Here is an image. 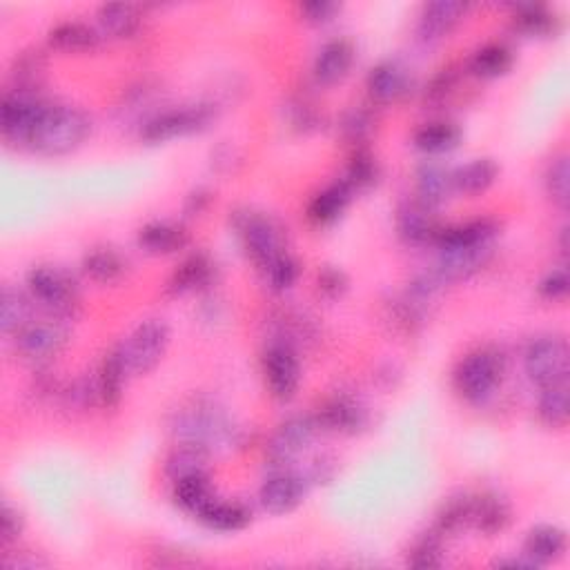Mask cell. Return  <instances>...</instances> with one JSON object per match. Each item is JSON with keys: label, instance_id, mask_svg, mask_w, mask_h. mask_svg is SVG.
<instances>
[{"label": "cell", "instance_id": "obj_51", "mask_svg": "<svg viewBox=\"0 0 570 570\" xmlns=\"http://www.w3.org/2000/svg\"><path fill=\"white\" fill-rule=\"evenodd\" d=\"M452 87H455V74H452V70H441V74L432 78V83L428 87L430 101L432 103L444 101V98L452 92Z\"/></svg>", "mask_w": 570, "mask_h": 570}, {"label": "cell", "instance_id": "obj_32", "mask_svg": "<svg viewBox=\"0 0 570 570\" xmlns=\"http://www.w3.org/2000/svg\"><path fill=\"white\" fill-rule=\"evenodd\" d=\"M174 499L183 510H190V513L194 515H201V510L205 506H210L214 501L208 475H194V477L174 481Z\"/></svg>", "mask_w": 570, "mask_h": 570}, {"label": "cell", "instance_id": "obj_23", "mask_svg": "<svg viewBox=\"0 0 570 570\" xmlns=\"http://www.w3.org/2000/svg\"><path fill=\"white\" fill-rule=\"evenodd\" d=\"M510 522V506L504 497L495 493H486L473 499V515H470V524H475L481 533L497 535L504 530Z\"/></svg>", "mask_w": 570, "mask_h": 570}, {"label": "cell", "instance_id": "obj_12", "mask_svg": "<svg viewBox=\"0 0 570 570\" xmlns=\"http://www.w3.org/2000/svg\"><path fill=\"white\" fill-rule=\"evenodd\" d=\"M317 424L310 417H292L274 432L268 444V459L272 464H292L312 444Z\"/></svg>", "mask_w": 570, "mask_h": 570}, {"label": "cell", "instance_id": "obj_18", "mask_svg": "<svg viewBox=\"0 0 570 570\" xmlns=\"http://www.w3.org/2000/svg\"><path fill=\"white\" fill-rule=\"evenodd\" d=\"M464 12L466 3H461V0H435V3H428L419 18V34L430 38V41L446 36L461 21Z\"/></svg>", "mask_w": 570, "mask_h": 570}, {"label": "cell", "instance_id": "obj_40", "mask_svg": "<svg viewBox=\"0 0 570 570\" xmlns=\"http://www.w3.org/2000/svg\"><path fill=\"white\" fill-rule=\"evenodd\" d=\"M377 181V163L372 161L370 154H363L359 152L355 159L350 161L348 170H346V179L341 183L346 185V188L355 194V192H363L375 185Z\"/></svg>", "mask_w": 570, "mask_h": 570}, {"label": "cell", "instance_id": "obj_7", "mask_svg": "<svg viewBox=\"0 0 570 570\" xmlns=\"http://www.w3.org/2000/svg\"><path fill=\"white\" fill-rule=\"evenodd\" d=\"M526 372L539 386H557L568 377V343L562 337H542L526 350Z\"/></svg>", "mask_w": 570, "mask_h": 570}, {"label": "cell", "instance_id": "obj_5", "mask_svg": "<svg viewBox=\"0 0 570 570\" xmlns=\"http://www.w3.org/2000/svg\"><path fill=\"white\" fill-rule=\"evenodd\" d=\"M167 343H170V328L159 319H150L141 323L130 337L121 343V352L130 375H147V372L159 366L163 359Z\"/></svg>", "mask_w": 570, "mask_h": 570}, {"label": "cell", "instance_id": "obj_33", "mask_svg": "<svg viewBox=\"0 0 570 570\" xmlns=\"http://www.w3.org/2000/svg\"><path fill=\"white\" fill-rule=\"evenodd\" d=\"M205 468H208V450L194 444H183L176 448L170 457H167V475L174 481L194 477V475H205Z\"/></svg>", "mask_w": 570, "mask_h": 570}, {"label": "cell", "instance_id": "obj_38", "mask_svg": "<svg viewBox=\"0 0 570 570\" xmlns=\"http://www.w3.org/2000/svg\"><path fill=\"white\" fill-rule=\"evenodd\" d=\"M470 515H473V499L464 495L450 497L444 508H441L435 530L441 537L455 535L461 528H466L470 524Z\"/></svg>", "mask_w": 570, "mask_h": 570}, {"label": "cell", "instance_id": "obj_34", "mask_svg": "<svg viewBox=\"0 0 570 570\" xmlns=\"http://www.w3.org/2000/svg\"><path fill=\"white\" fill-rule=\"evenodd\" d=\"M352 192L343 183H334L330 188L319 192L314 196L308 214L314 223H332L334 219H339L341 212L346 210V205L350 203Z\"/></svg>", "mask_w": 570, "mask_h": 570}, {"label": "cell", "instance_id": "obj_50", "mask_svg": "<svg viewBox=\"0 0 570 570\" xmlns=\"http://www.w3.org/2000/svg\"><path fill=\"white\" fill-rule=\"evenodd\" d=\"M341 9V5L337 3H328V0H314V3H306L301 7V12L308 16V21L312 23H326L330 18L337 14Z\"/></svg>", "mask_w": 570, "mask_h": 570}, {"label": "cell", "instance_id": "obj_22", "mask_svg": "<svg viewBox=\"0 0 570 570\" xmlns=\"http://www.w3.org/2000/svg\"><path fill=\"white\" fill-rule=\"evenodd\" d=\"M321 424L337 432H357L366 426V410L352 397H332L321 410Z\"/></svg>", "mask_w": 570, "mask_h": 570}, {"label": "cell", "instance_id": "obj_21", "mask_svg": "<svg viewBox=\"0 0 570 570\" xmlns=\"http://www.w3.org/2000/svg\"><path fill=\"white\" fill-rule=\"evenodd\" d=\"M566 550V535L557 526H537L528 533L524 544V555L533 559L537 566L555 562L564 555Z\"/></svg>", "mask_w": 570, "mask_h": 570}, {"label": "cell", "instance_id": "obj_27", "mask_svg": "<svg viewBox=\"0 0 570 570\" xmlns=\"http://www.w3.org/2000/svg\"><path fill=\"white\" fill-rule=\"evenodd\" d=\"M98 25L105 36L130 38L141 25V14L130 3H110L98 9Z\"/></svg>", "mask_w": 570, "mask_h": 570}, {"label": "cell", "instance_id": "obj_8", "mask_svg": "<svg viewBox=\"0 0 570 570\" xmlns=\"http://www.w3.org/2000/svg\"><path fill=\"white\" fill-rule=\"evenodd\" d=\"M237 230L250 257L265 268L272 259L283 254V237L279 225L270 216L245 212L237 216Z\"/></svg>", "mask_w": 570, "mask_h": 570}, {"label": "cell", "instance_id": "obj_47", "mask_svg": "<svg viewBox=\"0 0 570 570\" xmlns=\"http://www.w3.org/2000/svg\"><path fill=\"white\" fill-rule=\"evenodd\" d=\"M23 533V517L18 513L16 508H12L9 504L3 506V515H0V539L3 544H12L16 542L18 537Z\"/></svg>", "mask_w": 570, "mask_h": 570}, {"label": "cell", "instance_id": "obj_39", "mask_svg": "<svg viewBox=\"0 0 570 570\" xmlns=\"http://www.w3.org/2000/svg\"><path fill=\"white\" fill-rule=\"evenodd\" d=\"M539 417H542L548 426L562 428L568 421V388L566 383H557V386H546L542 397H539Z\"/></svg>", "mask_w": 570, "mask_h": 570}, {"label": "cell", "instance_id": "obj_11", "mask_svg": "<svg viewBox=\"0 0 570 570\" xmlns=\"http://www.w3.org/2000/svg\"><path fill=\"white\" fill-rule=\"evenodd\" d=\"M263 372L270 392L281 401H290L299 388L301 370L288 343H274L263 357Z\"/></svg>", "mask_w": 570, "mask_h": 570}, {"label": "cell", "instance_id": "obj_3", "mask_svg": "<svg viewBox=\"0 0 570 570\" xmlns=\"http://www.w3.org/2000/svg\"><path fill=\"white\" fill-rule=\"evenodd\" d=\"M174 432L183 444H194L210 450L212 446L230 444L234 428L216 408L208 404H196L176 417Z\"/></svg>", "mask_w": 570, "mask_h": 570}, {"label": "cell", "instance_id": "obj_15", "mask_svg": "<svg viewBox=\"0 0 570 570\" xmlns=\"http://www.w3.org/2000/svg\"><path fill=\"white\" fill-rule=\"evenodd\" d=\"M397 230L399 237L410 245H424L430 241H437L439 237V223L437 216L432 214V208L421 201H408L397 212Z\"/></svg>", "mask_w": 570, "mask_h": 570}, {"label": "cell", "instance_id": "obj_17", "mask_svg": "<svg viewBox=\"0 0 570 570\" xmlns=\"http://www.w3.org/2000/svg\"><path fill=\"white\" fill-rule=\"evenodd\" d=\"M125 375H127V366H125L123 352L119 346V348H114L110 355H105L101 370H98L96 381H94L96 399L101 401L105 408H114L121 401Z\"/></svg>", "mask_w": 570, "mask_h": 570}, {"label": "cell", "instance_id": "obj_28", "mask_svg": "<svg viewBox=\"0 0 570 570\" xmlns=\"http://www.w3.org/2000/svg\"><path fill=\"white\" fill-rule=\"evenodd\" d=\"M497 174L499 167L493 159H475L452 174V185H455V190L473 196L486 192L495 183Z\"/></svg>", "mask_w": 570, "mask_h": 570}, {"label": "cell", "instance_id": "obj_13", "mask_svg": "<svg viewBox=\"0 0 570 570\" xmlns=\"http://www.w3.org/2000/svg\"><path fill=\"white\" fill-rule=\"evenodd\" d=\"M439 250L441 254L432 274H435L441 285L473 277L475 272L484 268L490 259V252H493L490 250V243L475 245V248H439Z\"/></svg>", "mask_w": 570, "mask_h": 570}, {"label": "cell", "instance_id": "obj_46", "mask_svg": "<svg viewBox=\"0 0 570 570\" xmlns=\"http://www.w3.org/2000/svg\"><path fill=\"white\" fill-rule=\"evenodd\" d=\"M372 125H375V121H372V114L368 110H352L346 114L341 127L343 136H346L350 143H361L370 136Z\"/></svg>", "mask_w": 570, "mask_h": 570}, {"label": "cell", "instance_id": "obj_45", "mask_svg": "<svg viewBox=\"0 0 570 570\" xmlns=\"http://www.w3.org/2000/svg\"><path fill=\"white\" fill-rule=\"evenodd\" d=\"M43 67H45V58L41 52H27V54L18 56L16 63H14V70H12V76L16 81V90L32 92V87L38 81V76L43 74Z\"/></svg>", "mask_w": 570, "mask_h": 570}, {"label": "cell", "instance_id": "obj_48", "mask_svg": "<svg viewBox=\"0 0 570 570\" xmlns=\"http://www.w3.org/2000/svg\"><path fill=\"white\" fill-rule=\"evenodd\" d=\"M346 288H348V279L341 270L326 268L319 274V290L326 294V297L337 299L343 292H346Z\"/></svg>", "mask_w": 570, "mask_h": 570}, {"label": "cell", "instance_id": "obj_44", "mask_svg": "<svg viewBox=\"0 0 570 570\" xmlns=\"http://www.w3.org/2000/svg\"><path fill=\"white\" fill-rule=\"evenodd\" d=\"M517 27L528 36H544L555 25V18L542 5H524L515 16Z\"/></svg>", "mask_w": 570, "mask_h": 570}, {"label": "cell", "instance_id": "obj_41", "mask_svg": "<svg viewBox=\"0 0 570 570\" xmlns=\"http://www.w3.org/2000/svg\"><path fill=\"white\" fill-rule=\"evenodd\" d=\"M265 272V279H268L270 288L277 292H285L290 290L294 281L299 277V265L294 261L288 252L279 254L277 259H272L265 268H261Z\"/></svg>", "mask_w": 570, "mask_h": 570}, {"label": "cell", "instance_id": "obj_35", "mask_svg": "<svg viewBox=\"0 0 570 570\" xmlns=\"http://www.w3.org/2000/svg\"><path fill=\"white\" fill-rule=\"evenodd\" d=\"M513 67V52L501 43H490L481 47L470 61V70L481 78L504 76Z\"/></svg>", "mask_w": 570, "mask_h": 570}, {"label": "cell", "instance_id": "obj_19", "mask_svg": "<svg viewBox=\"0 0 570 570\" xmlns=\"http://www.w3.org/2000/svg\"><path fill=\"white\" fill-rule=\"evenodd\" d=\"M455 190L452 185V174L441 167L439 163H424L417 170V201L435 210L437 205L444 203L450 192Z\"/></svg>", "mask_w": 570, "mask_h": 570}, {"label": "cell", "instance_id": "obj_25", "mask_svg": "<svg viewBox=\"0 0 570 570\" xmlns=\"http://www.w3.org/2000/svg\"><path fill=\"white\" fill-rule=\"evenodd\" d=\"M205 526L212 530H221V533H237V530L250 524V510L239 501H212L205 506L199 515Z\"/></svg>", "mask_w": 570, "mask_h": 570}, {"label": "cell", "instance_id": "obj_37", "mask_svg": "<svg viewBox=\"0 0 570 570\" xmlns=\"http://www.w3.org/2000/svg\"><path fill=\"white\" fill-rule=\"evenodd\" d=\"M83 270L96 283H114L125 270L123 259L114 250H94L83 259Z\"/></svg>", "mask_w": 570, "mask_h": 570}, {"label": "cell", "instance_id": "obj_20", "mask_svg": "<svg viewBox=\"0 0 570 570\" xmlns=\"http://www.w3.org/2000/svg\"><path fill=\"white\" fill-rule=\"evenodd\" d=\"M368 90L379 103H395L408 92V76L397 63H379L368 74Z\"/></svg>", "mask_w": 570, "mask_h": 570}, {"label": "cell", "instance_id": "obj_6", "mask_svg": "<svg viewBox=\"0 0 570 570\" xmlns=\"http://www.w3.org/2000/svg\"><path fill=\"white\" fill-rule=\"evenodd\" d=\"M45 101H41L34 92L14 90L3 98L0 105V127L7 141L14 143H29L34 136V130L41 116L47 110Z\"/></svg>", "mask_w": 570, "mask_h": 570}, {"label": "cell", "instance_id": "obj_14", "mask_svg": "<svg viewBox=\"0 0 570 570\" xmlns=\"http://www.w3.org/2000/svg\"><path fill=\"white\" fill-rule=\"evenodd\" d=\"M306 493V481L292 473L272 475L259 490V501L263 510L272 515H285L297 508Z\"/></svg>", "mask_w": 570, "mask_h": 570}, {"label": "cell", "instance_id": "obj_31", "mask_svg": "<svg viewBox=\"0 0 570 570\" xmlns=\"http://www.w3.org/2000/svg\"><path fill=\"white\" fill-rule=\"evenodd\" d=\"M29 323H32V301L21 290L5 288L3 297H0V326H3V332L18 334Z\"/></svg>", "mask_w": 570, "mask_h": 570}, {"label": "cell", "instance_id": "obj_9", "mask_svg": "<svg viewBox=\"0 0 570 570\" xmlns=\"http://www.w3.org/2000/svg\"><path fill=\"white\" fill-rule=\"evenodd\" d=\"M67 330L61 321H32L16 334V348L21 357L32 363L54 359L63 350Z\"/></svg>", "mask_w": 570, "mask_h": 570}, {"label": "cell", "instance_id": "obj_52", "mask_svg": "<svg viewBox=\"0 0 570 570\" xmlns=\"http://www.w3.org/2000/svg\"><path fill=\"white\" fill-rule=\"evenodd\" d=\"M203 203H208V194H205L203 190L194 192V194L190 196V199H188V210H190L192 214L201 212V210H203Z\"/></svg>", "mask_w": 570, "mask_h": 570}, {"label": "cell", "instance_id": "obj_24", "mask_svg": "<svg viewBox=\"0 0 570 570\" xmlns=\"http://www.w3.org/2000/svg\"><path fill=\"white\" fill-rule=\"evenodd\" d=\"M139 243L141 248L150 254H172L185 248L188 234H185V230L179 228V225L156 221L145 225V228L139 232Z\"/></svg>", "mask_w": 570, "mask_h": 570}, {"label": "cell", "instance_id": "obj_36", "mask_svg": "<svg viewBox=\"0 0 570 570\" xmlns=\"http://www.w3.org/2000/svg\"><path fill=\"white\" fill-rule=\"evenodd\" d=\"M461 139V132L457 125L452 123H430L424 125L415 134V145L419 150H424L428 154H441L448 152L452 147H457Z\"/></svg>", "mask_w": 570, "mask_h": 570}, {"label": "cell", "instance_id": "obj_4", "mask_svg": "<svg viewBox=\"0 0 570 570\" xmlns=\"http://www.w3.org/2000/svg\"><path fill=\"white\" fill-rule=\"evenodd\" d=\"M214 107L212 105H188V107H174V110H165L145 121L141 130V139L145 143H165L172 139H181L194 132H201L214 121Z\"/></svg>", "mask_w": 570, "mask_h": 570}, {"label": "cell", "instance_id": "obj_26", "mask_svg": "<svg viewBox=\"0 0 570 570\" xmlns=\"http://www.w3.org/2000/svg\"><path fill=\"white\" fill-rule=\"evenodd\" d=\"M495 223L493 221H470L464 225H455V228H446L439 232L437 243L439 248H475V245H488L490 239L495 237Z\"/></svg>", "mask_w": 570, "mask_h": 570}, {"label": "cell", "instance_id": "obj_30", "mask_svg": "<svg viewBox=\"0 0 570 570\" xmlns=\"http://www.w3.org/2000/svg\"><path fill=\"white\" fill-rule=\"evenodd\" d=\"M212 261L205 254H192L190 259H185L176 272L172 274L167 290L172 294H185L196 288H201L212 277Z\"/></svg>", "mask_w": 570, "mask_h": 570}, {"label": "cell", "instance_id": "obj_16", "mask_svg": "<svg viewBox=\"0 0 570 570\" xmlns=\"http://www.w3.org/2000/svg\"><path fill=\"white\" fill-rule=\"evenodd\" d=\"M352 58H355V49L343 38H334L321 47V52L314 58V78L321 85H334L339 83L343 76L350 72Z\"/></svg>", "mask_w": 570, "mask_h": 570}, {"label": "cell", "instance_id": "obj_2", "mask_svg": "<svg viewBox=\"0 0 570 570\" xmlns=\"http://www.w3.org/2000/svg\"><path fill=\"white\" fill-rule=\"evenodd\" d=\"M504 377V357L495 348H481L459 363L455 372V388L470 404L486 401Z\"/></svg>", "mask_w": 570, "mask_h": 570}, {"label": "cell", "instance_id": "obj_10", "mask_svg": "<svg viewBox=\"0 0 570 570\" xmlns=\"http://www.w3.org/2000/svg\"><path fill=\"white\" fill-rule=\"evenodd\" d=\"M27 285L32 297L56 314H70L76 306V290L72 281L56 268H34L29 272Z\"/></svg>", "mask_w": 570, "mask_h": 570}, {"label": "cell", "instance_id": "obj_29", "mask_svg": "<svg viewBox=\"0 0 570 570\" xmlns=\"http://www.w3.org/2000/svg\"><path fill=\"white\" fill-rule=\"evenodd\" d=\"M98 41H101V36H98L94 27L76 21L56 25L49 32V43L54 49H61V52H90Z\"/></svg>", "mask_w": 570, "mask_h": 570}, {"label": "cell", "instance_id": "obj_43", "mask_svg": "<svg viewBox=\"0 0 570 570\" xmlns=\"http://www.w3.org/2000/svg\"><path fill=\"white\" fill-rule=\"evenodd\" d=\"M441 539L444 537H441L437 530H432V533L421 537L410 550L408 564L412 568H421V570L441 566Z\"/></svg>", "mask_w": 570, "mask_h": 570}, {"label": "cell", "instance_id": "obj_42", "mask_svg": "<svg viewBox=\"0 0 570 570\" xmlns=\"http://www.w3.org/2000/svg\"><path fill=\"white\" fill-rule=\"evenodd\" d=\"M546 185H548V194L553 196V201L559 205V208H568V203H570L568 156H557L553 165L548 167Z\"/></svg>", "mask_w": 570, "mask_h": 570}, {"label": "cell", "instance_id": "obj_1", "mask_svg": "<svg viewBox=\"0 0 570 570\" xmlns=\"http://www.w3.org/2000/svg\"><path fill=\"white\" fill-rule=\"evenodd\" d=\"M92 132V119L70 105H47L29 145L45 156H63L85 143Z\"/></svg>", "mask_w": 570, "mask_h": 570}, {"label": "cell", "instance_id": "obj_49", "mask_svg": "<svg viewBox=\"0 0 570 570\" xmlns=\"http://www.w3.org/2000/svg\"><path fill=\"white\" fill-rule=\"evenodd\" d=\"M539 292H542L544 297L550 301L564 299L568 294V272L566 270L550 272L548 277L542 281V285H539Z\"/></svg>", "mask_w": 570, "mask_h": 570}]
</instances>
